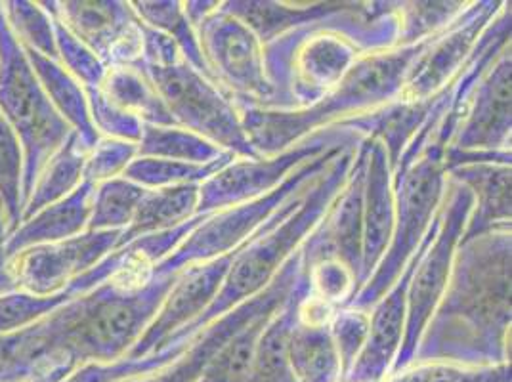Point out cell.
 I'll return each instance as SVG.
<instances>
[{"instance_id":"1","label":"cell","mask_w":512,"mask_h":382,"mask_svg":"<svg viewBox=\"0 0 512 382\" xmlns=\"http://www.w3.org/2000/svg\"><path fill=\"white\" fill-rule=\"evenodd\" d=\"M511 230L461 241L417 361L488 367L511 361Z\"/></svg>"},{"instance_id":"2","label":"cell","mask_w":512,"mask_h":382,"mask_svg":"<svg viewBox=\"0 0 512 382\" xmlns=\"http://www.w3.org/2000/svg\"><path fill=\"white\" fill-rule=\"evenodd\" d=\"M398 2H350L346 10L300 25L264 44L278 109L314 106L363 54L398 46Z\"/></svg>"},{"instance_id":"3","label":"cell","mask_w":512,"mask_h":382,"mask_svg":"<svg viewBox=\"0 0 512 382\" xmlns=\"http://www.w3.org/2000/svg\"><path fill=\"white\" fill-rule=\"evenodd\" d=\"M434 39L436 35L419 43L363 54L314 106L291 111L239 109L243 127L256 153L262 157L276 155L318 130L344 125L398 100L413 65Z\"/></svg>"},{"instance_id":"4","label":"cell","mask_w":512,"mask_h":382,"mask_svg":"<svg viewBox=\"0 0 512 382\" xmlns=\"http://www.w3.org/2000/svg\"><path fill=\"white\" fill-rule=\"evenodd\" d=\"M354 157L356 148L339 153L306 190L287 201L262 230L241 245L213 304L190 327L174 335L165 348L193 342L216 319L260 295L276 279L279 270L299 251L339 195Z\"/></svg>"},{"instance_id":"5","label":"cell","mask_w":512,"mask_h":382,"mask_svg":"<svg viewBox=\"0 0 512 382\" xmlns=\"http://www.w3.org/2000/svg\"><path fill=\"white\" fill-rule=\"evenodd\" d=\"M0 117L23 151V207L50 161L73 134L50 104L22 44L6 22L0 2Z\"/></svg>"},{"instance_id":"6","label":"cell","mask_w":512,"mask_h":382,"mask_svg":"<svg viewBox=\"0 0 512 382\" xmlns=\"http://www.w3.org/2000/svg\"><path fill=\"white\" fill-rule=\"evenodd\" d=\"M446 188L448 172L444 167V151L434 146L425 149L413 165L394 176L396 218L388 249L375 272L346 306L369 312V308L396 283L440 211Z\"/></svg>"},{"instance_id":"7","label":"cell","mask_w":512,"mask_h":382,"mask_svg":"<svg viewBox=\"0 0 512 382\" xmlns=\"http://www.w3.org/2000/svg\"><path fill=\"white\" fill-rule=\"evenodd\" d=\"M142 69L167 107L176 127L186 128L209 140L237 159L262 157L253 148L241 119V111L222 90L186 60L174 65H134Z\"/></svg>"},{"instance_id":"8","label":"cell","mask_w":512,"mask_h":382,"mask_svg":"<svg viewBox=\"0 0 512 382\" xmlns=\"http://www.w3.org/2000/svg\"><path fill=\"white\" fill-rule=\"evenodd\" d=\"M342 151L346 149L333 151L304 163L279 186L278 190L270 191L268 195L209 214L205 222H201L171 255L165 256L161 262L153 266V272L159 276L178 274L193 264L211 262L214 258H220L239 249L258 230H262L287 201L299 195L300 191L306 190Z\"/></svg>"},{"instance_id":"9","label":"cell","mask_w":512,"mask_h":382,"mask_svg":"<svg viewBox=\"0 0 512 382\" xmlns=\"http://www.w3.org/2000/svg\"><path fill=\"white\" fill-rule=\"evenodd\" d=\"M474 197L469 188L448 178V188L442 207L430 224L428 241L419 264L407 287L406 331L400 354L390 375L406 369L415 358L419 340L425 333L428 319L432 318L440 298L446 291L453 258L461 237L465 234Z\"/></svg>"},{"instance_id":"10","label":"cell","mask_w":512,"mask_h":382,"mask_svg":"<svg viewBox=\"0 0 512 382\" xmlns=\"http://www.w3.org/2000/svg\"><path fill=\"white\" fill-rule=\"evenodd\" d=\"M362 134L335 125L323 128L276 155L256 159H234L199 186L197 214H213L247 203L278 190L279 186L304 163L333 151L360 146Z\"/></svg>"},{"instance_id":"11","label":"cell","mask_w":512,"mask_h":382,"mask_svg":"<svg viewBox=\"0 0 512 382\" xmlns=\"http://www.w3.org/2000/svg\"><path fill=\"white\" fill-rule=\"evenodd\" d=\"M195 31L214 83L230 94L235 106L278 109L276 90L266 75L264 44L245 23L220 2Z\"/></svg>"},{"instance_id":"12","label":"cell","mask_w":512,"mask_h":382,"mask_svg":"<svg viewBox=\"0 0 512 382\" xmlns=\"http://www.w3.org/2000/svg\"><path fill=\"white\" fill-rule=\"evenodd\" d=\"M121 232H85L58 243L29 247L10 256L4 277L10 291L54 295L117 249Z\"/></svg>"},{"instance_id":"13","label":"cell","mask_w":512,"mask_h":382,"mask_svg":"<svg viewBox=\"0 0 512 382\" xmlns=\"http://www.w3.org/2000/svg\"><path fill=\"white\" fill-rule=\"evenodd\" d=\"M43 4L107 67H134L142 62V22L130 2L69 0Z\"/></svg>"},{"instance_id":"14","label":"cell","mask_w":512,"mask_h":382,"mask_svg":"<svg viewBox=\"0 0 512 382\" xmlns=\"http://www.w3.org/2000/svg\"><path fill=\"white\" fill-rule=\"evenodd\" d=\"M505 2L476 0L469 2L465 12L436 35L423 56L413 65L402 96L407 100H427L451 85L480 41L484 29L499 14Z\"/></svg>"},{"instance_id":"15","label":"cell","mask_w":512,"mask_h":382,"mask_svg":"<svg viewBox=\"0 0 512 382\" xmlns=\"http://www.w3.org/2000/svg\"><path fill=\"white\" fill-rule=\"evenodd\" d=\"M304 245V243H302ZM304 253L299 249L291 260L279 270L276 279L255 298L239 304L234 310H230L226 316L216 319L211 323L197 339L193 340L190 350L172 361L169 365L144 373L138 377H130L119 382H197L205 365L211 361L214 354L220 350V346L234 337L235 333L249 321L255 318L260 312L268 308H276L285 302V298L291 295L295 283L299 281L302 264H304Z\"/></svg>"},{"instance_id":"16","label":"cell","mask_w":512,"mask_h":382,"mask_svg":"<svg viewBox=\"0 0 512 382\" xmlns=\"http://www.w3.org/2000/svg\"><path fill=\"white\" fill-rule=\"evenodd\" d=\"M239 249L214 258L211 262L193 264L178 272L171 291L159 306L146 333L128 352V358H146L150 354L161 352L174 335L190 327L195 319L205 314V310L220 293Z\"/></svg>"},{"instance_id":"17","label":"cell","mask_w":512,"mask_h":382,"mask_svg":"<svg viewBox=\"0 0 512 382\" xmlns=\"http://www.w3.org/2000/svg\"><path fill=\"white\" fill-rule=\"evenodd\" d=\"M511 44L478 79L448 148L459 151H507L512 140ZM446 148V149H448Z\"/></svg>"},{"instance_id":"18","label":"cell","mask_w":512,"mask_h":382,"mask_svg":"<svg viewBox=\"0 0 512 382\" xmlns=\"http://www.w3.org/2000/svg\"><path fill=\"white\" fill-rule=\"evenodd\" d=\"M427 241L428 232L396 283L369 308L367 340L342 382H383L390 375L404 342L407 287L427 247Z\"/></svg>"},{"instance_id":"19","label":"cell","mask_w":512,"mask_h":382,"mask_svg":"<svg viewBox=\"0 0 512 382\" xmlns=\"http://www.w3.org/2000/svg\"><path fill=\"white\" fill-rule=\"evenodd\" d=\"M367 142V170L363 184V268L362 285L383 258L396 218L394 172L381 142ZM362 289V287H360Z\"/></svg>"},{"instance_id":"20","label":"cell","mask_w":512,"mask_h":382,"mask_svg":"<svg viewBox=\"0 0 512 382\" xmlns=\"http://www.w3.org/2000/svg\"><path fill=\"white\" fill-rule=\"evenodd\" d=\"M511 174L512 165L507 163H476L449 170L448 178L469 188L474 197L461 241L495 230H511Z\"/></svg>"},{"instance_id":"21","label":"cell","mask_w":512,"mask_h":382,"mask_svg":"<svg viewBox=\"0 0 512 382\" xmlns=\"http://www.w3.org/2000/svg\"><path fill=\"white\" fill-rule=\"evenodd\" d=\"M94 184L83 182L62 201L52 203L39 213L25 218L6 243V256L18 255L29 247L58 243L85 234L90 218V199Z\"/></svg>"},{"instance_id":"22","label":"cell","mask_w":512,"mask_h":382,"mask_svg":"<svg viewBox=\"0 0 512 382\" xmlns=\"http://www.w3.org/2000/svg\"><path fill=\"white\" fill-rule=\"evenodd\" d=\"M350 2H278V0H226L222 8L245 23L262 44L306 23L335 16Z\"/></svg>"},{"instance_id":"23","label":"cell","mask_w":512,"mask_h":382,"mask_svg":"<svg viewBox=\"0 0 512 382\" xmlns=\"http://www.w3.org/2000/svg\"><path fill=\"white\" fill-rule=\"evenodd\" d=\"M308 293V277L302 264L299 281L291 295L268 319L256 346L255 363L247 382H297L289 365V340L297 323L300 300Z\"/></svg>"},{"instance_id":"24","label":"cell","mask_w":512,"mask_h":382,"mask_svg":"<svg viewBox=\"0 0 512 382\" xmlns=\"http://www.w3.org/2000/svg\"><path fill=\"white\" fill-rule=\"evenodd\" d=\"M23 50L37 79L41 81L50 104L67 123V127L81 138L83 146L86 149L94 148L100 140V134L92 125L85 86L81 85L60 62L44 58L27 48Z\"/></svg>"},{"instance_id":"25","label":"cell","mask_w":512,"mask_h":382,"mask_svg":"<svg viewBox=\"0 0 512 382\" xmlns=\"http://www.w3.org/2000/svg\"><path fill=\"white\" fill-rule=\"evenodd\" d=\"M199 207V186H174L144 193L132 222L121 232L119 247L146 235L169 232L197 216Z\"/></svg>"},{"instance_id":"26","label":"cell","mask_w":512,"mask_h":382,"mask_svg":"<svg viewBox=\"0 0 512 382\" xmlns=\"http://www.w3.org/2000/svg\"><path fill=\"white\" fill-rule=\"evenodd\" d=\"M289 365L297 382H342L344 379L329 325H308L297 318L289 340Z\"/></svg>"},{"instance_id":"27","label":"cell","mask_w":512,"mask_h":382,"mask_svg":"<svg viewBox=\"0 0 512 382\" xmlns=\"http://www.w3.org/2000/svg\"><path fill=\"white\" fill-rule=\"evenodd\" d=\"M86 153L88 149L73 132L41 170L29 199L25 201L23 220L52 203L62 201L85 182Z\"/></svg>"},{"instance_id":"28","label":"cell","mask_w":512,"mask_h":382,"mask_svg":"<svg viewBox=\"0 0 512 382\" xmlns=\"http://www.w3.org/2000/svg\"><path fill=\"white\" fill-rule=\"evenodd\" d=\"M107 98L138 117L144 125H174L167 107L159 98L148 77L138 67H109L106 81L100 86Z\"/></svg>"},{"instance_id":"29","label":"cell","mask_w":512,"mask_h":382,"mask_svg":"<svg viewBox=\"0 0 512 382\" xmlns=\"http://www.w3.org/2000/svg\"><path fill=\"white\" fill-rule=\"evenodd\" d=\"M297 285V283H295ZM287 300V298H285ZM281 306V304H279ZM279 306L268 308L249 319L234 337L226 340L220 350L201 371L197 382H247L255 363L256 346L268 319L276 314Z\"/></svg>"},{"instance_id":"30","label":"cell","mask_w":512,"mask_h":382,"mask_svg":"<svg viewBox=\"0 0 512 382\" xmlns=\"http://www.w3.org/2000/svg\"><path fill=\"white\" fill-rule=\"evenodd\" d=\"M134 14L153 29L171 37L178 46L182 58L203 73L207 79H213V73L205 62L201 43L192 22L186 16L184 2L180 0H138L130 2Z\"/></svg>"},{"instance_id":"31","label":"cell","mask_w":512,"mask_h":382,"mask_svg":"<svg viewBox=\"0 0 512 382\" xmlns=\"http://www.w3.org/2000/svg\"><path fill=\"white\" fill-rule=\"evenodd\" d=\"M140 157H159L193 165H207L218 161L226 155H232L224 149L211 144L209 140L197 136L186 128L159 127V125H144L142 136L138 142Z\"/></svg>"},{"instance_id":"32","label":"cell","mask_w":512,"mask_h":382,"mask_svg":"<svg viewBox=\"0 0 512 382\" xmlns=\"http://www.w3.org/2000/svg\"><path fill=\"white\" fill-rule=\"evenodd\" d=\"M234 159L237 157L226 155L207 165H193V163H182V161H171V159L136 155L123 172V178L142 186L144 190H161V188L188 186V184L201 186L203 182L213 178L218 170L230 165Z\"/></svg>"},{"instance_id":"33","label":"cell","mask_w":512,"mask_h":382,"mask_svg":"<svg viewBox=\"0 0 512 382\" xmlns=\"http://www.w3.org/2000/svg\"><path fill=\"white\" fill-rule=\"evenodd\" d=\"M146 191L123 176L96 184L90 199V218L86 232L127 230Z\"/></svg>"},{"instance_id":"34","label":"cell","mask_w":512,"mask_h":382,"mask_svg":"<svg viewBox=\"0 0 512 382\" xmlns=\"http://www.w3.org/2000/svg\"><path fill=\"white\" fill-rule=\"evenodd\" d=\"M2 10L12 33L16 35L23 48L60 62L54 35V20L50 12L44 8L43 2L10 0L2 2Z\"/></svg>"},{"instance_id":"35","label":"cell","mask_w":512,"mask_h":382,"mask_svg":"<svg viewBox=\"0 0 512 382\" xmlns=\"http://www.w3.org/2000/svg\"><path fill=\"white\" fill-rule=\"evenodd\" d=\"M469 2H398V46L419 43L448 29L467 8Z\"/></svg>"},{"instance_id":"36","label":"cell","mask_w":512,"mask_h":382,"mask_svg":"<svg viewBox=\"0 0 512 382\" xmlns=\"http://www.w3.org/2000/svg\"><path fill=\"white\" fill-rule=\"evenodd\" d=\"M0 205L10 234L23 220V151L14 130L0 117Z\"/></svg>"},{"instance_id":"37","label":"cell","mask_w":512,"mask_h":382,"mask_svg":"<svg viewBox=\"0 0 512 382\" xmlns=\"http://www.w3.org/2000/svg\"><path fill=\"white\" fill-rule=\"evenodd\" d=\"M383 382H511V361L470 367L448 361H417Z\"/></svg>"},{"instance_id":"38","label":"cell","mask_w":512,"mask_h":382,"mask_svg":"<svg viewBox=\"0 0 512 382\" xmlns=\"http://www.w3.org/2000/svg\"><path fill=\"white\" fill-rule=\"evenodd\" d=\"M304 253V251H302ZM308 293L323 302L342 308L358 293V283L352 272L337 258H321L312 264H306Z\"/></svg>"},{"instance_id":"39","label":"cell","mask_w":512,"mask_h":382,"mask_svg":"<svg viewBox=\"0 0 512 382\" xmlns=\"http://www.w3.org/2000/svg\"><path fill=\"white\" fill-rule=\"evenodd\" d=\"M52 16V14H50ZM54 35H56V48L60 64L85 86V88H98L106 81L107 67L85 43H81L64 23L54 18Z\"/></svg>"},{"instance_id":"40","label":"cell","mask_w":512,"mask_h":382,"mask_svg":"<svg viewBox=\"0 0 512 382\" xmlns=\"http://www.w3.org/2000/svg\"><path fill=\"white\" fill-rule=\"evenodd\" d=\"M85 90L92 125L100 134V138H111V140H121L130 144L140 142L144 123L138 117L130 115L125 109L113 104L100 86L85 88Z\"/></svg>"},{"instance_id":"41","label":"cell","mask_w":512,"mask_h":382,"mask_svg":"<svg viewBox=\"0 0 512 382\" xmlns=\"http://www.w3.org/2000/svg\"><path fill=\"white\" fill-rule=\"evenodd\" d=\"M329 331L341 358L342 373L346 377L367 340L369 312L352 306H342L329 321Z\"/></svg>"},{"instance_id":"42","label":"cell","mask_w":512,"mask_h":382,"mask_svg":"<svg viewBox=\"0 0 512 382\" xmlns=\"http://www.w3.org/2000/svg\"><path fill=\"white\" fill-rule=\"evenodd\" d=\"M136 155L138 144L100 138L98 144L86 153L85 182L96 186L100 182L123 176V172Z\"/></svg>"},{"instance_id":"43","label":"cell","mask_w":512,"mask_h":382,"mask_svg":"<svg viewBox=\"0 0 512 382\" xmlns=\"http://www.w3.org/2000/svg\"><path fill=\"white\" fill-rule=\"evenodd\" d=\"M142 22V20H140ZM142 62L146 65H174L178 64L182 58L180 50L171 37H167L165 33L153 29L150 25L142 22Z\"/></svg>"},{"instance_id":"44","label":"cell","mask_w":512,"mask_h":382,"mask_svg":"<svg viewBox=\"0 0 512 382\" xmlns=\"http://www.w3.org/2000/svg\"><path fill=\"white\" fill-rule=\"evenodd\" d=\"M218 4H220L218 0H205V2L203 0H190V2H184V10H186V16L192 22L193 27H197L211 12L218 8Z\"/></svg>"},{"instance_id":"45","label":"cell","mask_w":512,"mask_h":382,"mask_svg":"<svg viewBox=\"0 0 512 382\" xmlns=\"http://www.w3.org/2000/svg\"><path fill=\"white\" fill-rule=\"evenodd\" d=\"M8 237H10V230H8V222H6V214L4 209L0 205V279H2V272H4V266H6V243H8Z\"/></svg>"}]
</instances>
